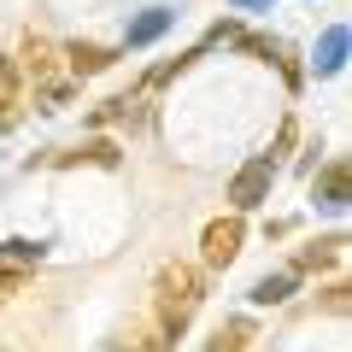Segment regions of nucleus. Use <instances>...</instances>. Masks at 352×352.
<instances>
[{"mask_svg":"<svg viewBox=\"0 0 352 352\" xmlns=\"http://www.w3.org/2000/svg\"><path fill=\"white\" fill-rule=\"evenodd\" d=\"M0 112H18V65L0 59Z\"/></svg>","mask_w":352,"mask_h":352,"instance_id":"2eb2a0df","label":"nucleus"},{"mask_svg":"<svg viewBox=\"0 0 352 352\" xmlns=\"http://www.w3.org/2000/svg\"><path fill=\"white\" fill-rule=\"evenodd\" d=\"M340 65H346V24L323 30V41H317V76H335Z\"/></svg>","mask_w":352,"mask_h":352,"instance_id":"1a4fd4ad","label":"nucleus"},{"mask_svg":"<svg viewBox=\"0 0 352 352\" xmlns=\"http://www.w3.org/2000/svg\"><path fill=\"white\" fill-rule=\"evenodd\" d=\"M12 294H24V270H6L0 264V300H12Z\"/></svg>","mask_w":352,"mask_h":352,"instance_id":"dca6fc26","label":"nucleus"},{"mask_svg":"<svg viewBox=\"0 0 352 352\" xmlns=\"http://www.w3.org/2000/svg\"><path fill=\"white\" fill-rule=\"evenodd\" d=\"M235 6L241 12H258V6H270V0H235Z\"/></svg>","mask_w":352,"mask_h":352,"instance_id":"f3484780","label":"nucleus"},{"mask_svg":"<svg viewBox=\"0 0 352 352\" xmlns=\"http://www.w3.org/2000/svg\"><path fill=\"white\" fill-rule=\"evenodd\" d=\"M241 241H247L241 212L212 217V223H206V235H200V258H206V270H229V264H235V252H241Z\"/></svg>","mask_w":352,"mask_h":352,"instance_id":"7ed1b4c3","label":"nucleus"},{"mask_svg":"<svg viewBox=\"0 0 352 352\" xmlns=\"http://www.w3.org/2000/svg\"><path fill=\"white\" fill-rule=\"evenodd\" d=\"M18 59H24V71L36 76V82H47V76H53V47H47V41H41V36H30Z\"/></svg>","mask_w":352,"mask_h":352,"instance_id":"4468645a","label":"nucleus"},{"mask_svg":"<svg viewBox=\"0 0 352 352\" xmlns=\"http://www.w3.org/2000/svg\"><path fill=\"white\" fill-rule=\"evenodd\" d=\"M118 141H106V135H94L88 147H76V153H59V164H100V170H118Z\"/></svg>","mask_w":352,"mask_h":352,"instance_id":"6e6552de","label":"nucleus"},{"mask_svg":"<svg viewBox=\"0 0 352 352\" xmlns=\"http://www.w3.org/2000/svg\"><path fill=\"white\" fill-rule=\"evenodd\" d=\"M65 59H71V76H100L112 65V47H100V41H71Z\"/></svg>","mask_w":352,"mask_h":352,"instance_id":"0eeeda50","label":"nucleus"},{"mask_svg":"<svg viewBox=\"0 0 352 352\" xmlns=\"http://www.w3.org/2000/svg\"><path fill=\"white\" fill-rule=\"evenodd\" d=\"M47 258V247H41V241H30V235H12V241H0V264H6V270H36V264Z\"/></svg>","mask_w":352,"mask_h":352,"instance_id":"423d86ee","label":"nucleus"},{"mask_svg":"<svg viewBox=\"0 0 352 352\" xmlns=\"http://www.w3.org/2000/svg\"><path fill=\"white\" fill-rule=\"evenodd\" d=\"M247 340H252V323H247V317H229L223 329H212L206 352H247Z\"/></svg>","mask_w":352,"mask_h":352,"instance_id":"9d476101","label":"nucleus"},{"mask_svg":"<svg viewBox=\"0 0 352 352\" xmlns=\"http://www.w3.org/2000/svg\"><path fill=\"white\" fill-rule=\"evenodd\" d=\"M340 247H346L340 235H323V241H311V247L294 252L288 270H294V276H305V270H335V264H340Z\"/></svg>","mask_w":352,"mask_h":352,"instance_id":"39448f33","label":"nucleus"},{"mask_svg":"<svg viewBox=\"0 0 352 352\" xmlns=\"http://www.w3.org/2000/svg\"><path fill=\"white\" fill-rule=\"evenodd\" d=\"M294 282H300L294 270H276V276H258V282H252V305H282V300L294 294Z\"/></svg>","mask_w":352,"mask_h":352,"instance_id":"f8f14e48","label":"nucleus"},{"mask_svg":"<svg viewBox=\"0 0 352 352\" xmlns=\"http://www.w3.org/2000/svg\"><path fill=\"white\" fill-rule=\"evenodd\" d=\"M164 30H170V12H164V6H147V12L129 24V47H147V41H159Z\"/></svg>","mask_w":352,"mask_h":352,"instance_id":"9b49d317","label":"nucleus"},{"mask_svg":"<svg viewBox=\"0 0 352 352\" xmlns=\"http://www.w3.org/2000/svg\"><path fill=\"white\" fill-rule=\"evenodd\" d=\"M200 300H206V276L194 270V264H182V258L159 264V276H153V323H159L170 340L194 323Z\"/></svg>","mask_w":352,"mask_h":352,"instance_id":"f257e3e1","label":"nucleus"},{"mask_svg":"<svg viewBox=\"0 0 352 352\" xmlns=\"http://www.w3.org/2000/svg\"><path fill=\"white\" fill-rule=\"evenodd\" d=\"M270 182H276V159H270V153L247 159L235 176H229V206H235V212H252V206H264V200H270Z\"/></svg>","mask_w":352,"mask_h":352,"instance_id":"f03ea898","label":"nucleus"},{"mask_svg":"<svg viewBox=\"0 0 352 352\" xmlns=\"http://www.w3.org/2000/svg\"><path fill=\"white\" fill-rule=\"evenodd\" d=\"M118 352H170V335H164L159 323H135V329L124 335V346H118Z\"/></svg>","mask_w":352,"mask_h":352,"instance_id":"ddd939ff","label":"nucleus"},{"mask_svg":"<svg viewBox=\"0 0 352 352\" xmlns=\"http://www.w3.org/2000/svg\"><path fill=\"white\" fill-rule=\"evenodd\" d=\"M346 200H352V176H346V159H329L323 170H317V206L340 212Z\"/></svg>","mask_w":352,"mask_h":352,"instance_id":"20e7f679","label":"nucleus"}]
</instances>
